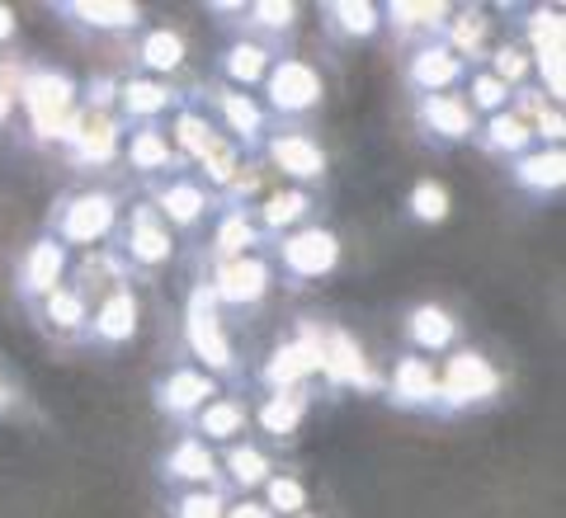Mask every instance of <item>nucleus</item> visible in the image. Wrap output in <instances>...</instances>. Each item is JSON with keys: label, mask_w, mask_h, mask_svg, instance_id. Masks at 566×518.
Returning <instances> with one entry per match:
<instances>
[{"label": "nucleus", "mask_w": 566, "mask_h": 518, "mask_svg": "<svg viewBox=\"0 0 566 518\" xmlns=\"http://www.w3.org/2000/svg\"><path fill=\"white\" fill-rule=\"evenodd\" d=\"M185 359L193 368H203L208 378L245 387V363L237 359V345L227 335V320H222L218 297L208 288V278H193L185 297Z\"/></svg>", "instance_id": "nucleus-1"}, {"label": "nucleus", "mask_w": 566, "mask_h": 518, "mask_svg": "<svg viewBox=\"0 0 566 518\" xmlns=\"http://www.w3.org/2000/svg\"><path fill=\"white\" fill-rule=\"evenodd\" d=\"M439 368V391H434V420H458V415H476L505 397V372L495 368L491 353L458 345L444 353Z\"/></svg>", "instance_id": "nucleus-2"}, {"label": "nucleus", "mask_w": 566, "mask_h": 518, "mask_svg": "<svg viewBox=\"0 0 566 518\" xmlns=\"http://www.w3.org/2000/svg\"><path fill=\"white\" fill-rule=\"evenodd\" d=\"M81 85L66 71L48 62H29L20 81V114H24V141L29 147H57V133L66 114L76 109Z\"/></svg>", "instance_id": "nucleus-3"}, {"label": "nucleus", "mask_w": 566, "mask_h": 518, "mask_svg": "<svg viewBox=\"0 0 566 518\" xmlns=\"http://www.w3.org/2000/svg\"><path fill=\"white\" fill-rule=\"evenodd\" d=\"M264 255H270L274 283H283L289 293H303L340 269V236H335L326 222H312L303 231H289V236L270 241Z\"/></svg>", "instance_id": "nucleus-4"}, {"label": "nucleus", "mask_w": 566, "mask_h": 518, "mask_svg": "<svg viewBox=\"0 0 566 518\" xmlns=\"http://www.w3.org/2000/svg\"><path fill=\"white\" fill-rule=\"evenodd\" d=\"M118 218H123V203L114 189H81V193H62L48 208L43 231L66 250H99L109 245Z\"/></svg>", "instance_id": "nucleus-5"}, {"label": "nucleus", "mask_w": 566, "mask_h": 518, "mask_svg": "<svg viewBox=\"0 0 566 518\" xmlns=\"http://www.w3.org/2000/svg\"><path fill=\"white\" fill-rule=\"evenodd\" d=\"M264 114L274 118V128L283 123H293V128H307V118L326 104V81L322 71H316L307 57H297V52H279L270 76H264Z\"/></svg>", "instance_id": "nucleus-6"}, {"label": "nucleus", "mask_w": 566, "mask_h": 518, "mask_svg": "<svg viewBox=\"0 0 566 518\" xmlns=\"http://www.w3.org/2000/svg\"><path fill=\"white\" fill-rule=\"evenodd\" d=\"M255 382L264 397H279V391H307L316 401V387H322V320H297L289 339H279L274 353L255 368Z\"/></svg>", "instance_id": "nucleus-7"}, {"label": "nucleus", "mask_w": 566, "mask_h": 518, "mask_svg": "<svg viewBox=\"0 0 566 518\" xmlns=\"http://www.w3.org/2000/svg\"><path fill=\"white\" fill-rule=\"evenodd\" d=\"M109 250L118 255L123 269H128V278H156L175 260L180 241H175V231L151 212V203H133L118 218L114 236H109Z\"/></svg>", "instance_id": "nucleus-8"}, {"label": "nucleus", "mask_w": 566, "mask_h": 518, "mask_svg": "<svg viewBox=\"0 0 566 518\" xmlns=\"http://www.w3.org/2000/svg\"><path fill=\"white\" fill-rule=\"evenodd\" d=\"M185 95L212 118V128H218L227 141H237L245 156H260V141L270 137L274 118L264 114V104L255 95L227 91V85H218V81H203V85H193V91H185Z\"/></svg>", "instance_id": "nucleus-9"}, {"label": "nucleus", "mask_w": 566, "mask_h": 518, "mask_svg": "<svg viewBox=\"0 0 566 518\" xmlns=\"http://www.w3.org/2000/svg\"><path fill=\"white\" fill-rule=\"evenodd\" d=\"M142 193H147L156 218L175 231V241L199 236V231L212 222V212H218V193H212L193 170H175V175H161V180H147Z\"/></svg>", "instance_id": "nucleus-10"}, {"label": "nucleus", "mask_w": 566, "mask_h": 518, "mask_svg": "<svg viewBox=\"0 0 566 518\" xmlns=\"http://www.w3.org/2000/svg\"><path fill=\"white\" fill-rule=\"evenodd\" d=\"M260 166L283 175L293 189H307V193L331 180V156L322 147V137L312 128H293V123L270 128V137L260 141Z\"/></svg>", "instance_id": "nucleus-11"}, {"label": "nucleus", "mask_w": 566, "mask_h": 518, "mask_svg": "<svg viewBox=\"0 0 566 518\" xmlns=\"http://www.w3.org/2000/svg\"><path fill=\"white\" fill-rule=\"evenodd\" d=\"M322 387L326 397H382V372L345 326L322 320Z\"/></svg>", "instance_id": "nucleus-12"}, {"label": "nucleus", "mask_w": 566, "mask_h": 518, "mask_svg": "<svg viewBox=\"0 0 566 518\" xmlns=\"http://www.w3.org/2000/svg\"><path fill=\"white\" fill-rule=\"evenodd\" d=\"M222 391V382L218 378H208L203 368H193L189 359H180V363H170L161 378L151 382V405H156V415H161L166 424H175L180 434H189V424H193V415L218 397Z\"/></svg>", "instance_id": "nucleus-13"}, {"label": "nucleus", "mask_w": 566, "mask_h": 518, "mask_svg": "<svg viewBox=\"0 0 566 518\" xmlns=\"http://www.w3.org/2000/svg\"><path fill=\"white\" fill-rule=\"evenodd\" d=\"M137 330H142V297L133 293V278H128V283L109 288L91 307V320H85V335H81V349H91V353H118V349L133 345Z\"/></svg>", "instance_id": "nucleus-14"}, {"label": "nucleus", "mask_w": 566, "mask_h": 518, "mask_svg": "<svg viewBox=\"0 0 566 518\" xmlns=\"http://www.w3.org/2000/svg\"><path fill=\"white\" fill-rule=\"evenodd\" d=\"M199 278H208V288L218 297L222 311H255V307H264V297L274 293V269H270V255H264V250L227 260V264H212V269Z\"/></svg>", "instance_id": "nucleus-15"}, {"label": "nucleus", "mask_w": 566, "mask_h": 518, "mask_svg": "<svg viewBox=\"0 0 566 518\" xmlns=\"http://www.w3.org/2000/svg\"><path fill=\"white\" fill-rule=\"evenodd\" d=\"M468 71L472 66L463 57H453L444 43L430 39V43H411V47H406V57H401V85L416 99H424V95H453V91H463Z\"/></svg>", "instance_id": "nucleus-16"}, {"label": "nucleus", "mask_w": 566, "mask_h": 518, "mask_svg": "<svg viewBox=\"0 0 566 518\" xmlns=\"http://www.w3.org/2000/svg\"><path fill=\"white\" fill-rule=\"evenodd\" d=\"M66 278H71V250L62 241H52L48 231H39L20 255V264H14V297L33 311L48 293H57Z\"/></svg>", "instance_id": "nucleus-17"}, {"label": "nucleus", "mask_w": 566, "mask_h": 518, "mask_svg": "<svg viewBox=\"0 0 566 518\" xmlns=\"http://www.w3.org/2000/svg\"><path fill=\"white\" fill-rule=\"evenodd\" d=\"M185 104V91H175L170 81L156 76H123L114 95V118L123 128H161V123Z\"/></svg>", "instance_id": "nucleus-18"}, {"label": "nucleus", "mask_w": 566, "mask_h": 518, "mask_svg": "<svg viewBox=\"0 0 566 518\" xmlns=\"http://www.w3.org/2000/svg\"><path fill=\"white\" fill-rule=\"evenodd\" d=\"M66 29L99 33V39H123V33L147 29V10L137 0H52L48 6Z\"/></svg>", "instance_id": "nucleus-19"}, {"label": "nucleus", "mask_w": 566, "mask_h": 518, "mask_svg": "<svg viewBox=\"0 0 566 518\" xmlns=\"http://www.w3.org/2000/svg\"><path fill=\"white\" fill-rule=\"evenodd\" d=\"M401 345L420 353V359H444V353L463 345V320L444 302H416L401 316Z\"/></svg>", "instance_id": "nucleus-20"}, {"label": "nucleus", "mask_w": 566, "mask_h": 518, "mask_svg": "<svg viewBox=\"0 0 566 518\" xmlns=\"http://www.w3.org/2000/svg\"><path fill=\"white\" fill-rule=\"evenodd\" d=\"M416 128H420V141L434 151H453L463 147V141H472L476 133V114L468 109L463 95H424L416 99Z\"/></svg>", "instance_id": "nucleus-21"}, {"label": "nucleus", "mask_w": 566, "mask_h": 518, "mask_svg": "<svg viewBox=\"0 0 566 518\" xmlns=\"http://www.w3.org/2000/svg\"><path fill=\"white\" fill-rule=\"evenodd\" d=\"M156 480H161V486H170V490L222 486L218 448H208V443L193 438V434H180L161 457H156Z\"/></svg>", "instance_id": "nucleus-22"}, {"label": "nucleus", "mask_w": 566, "mask_h": 518, "mask_svg": "<svg viewBox=\"0 0 566 518\" xmlns=\"http://www.w3.org/2000/svg\"><path fill=\"white\" fill-rule=\"evenodd\" d=\"M434 391H439V368L434 359H420V353H397V363L382 378V397L401 415H434Z\"/></svg>", "instance_id": "nucleus-23"}, {"label": "nucleus", "mask_w": 566, "mask_h": 518, "mask_svg": "<svg viewBox=\"0 0 566 518\" xmlns=\"http://www.w3.org/2000/svg\"><path fill=\"white\" fill-rule=\"evenodd\" d=\"M251 218L260 226V236L264 245L279 241V236H289V231H303L312 226L316 218H322V199L307 189H293V184H283L274 193H260V203L251 208Z\"/></svg>", "instance_id": "nucleus-24"}, {"label": "nucleus", "mask_w": 566, "mask_h": 518, "mask_svg": "<svg viewBox=\"0 0 566 518\" xmlns=\"http://www.w3.org/2000/svg\"><path fill=\"white\" fill-rule=\"evenodd\" d=\"M118 151H123V123L114 114H85L81 133L62 147L66 166L81 175H99V170L118 166Z\"/></svg>", "instance_id": "nucleus-25"}, {"label": "nucleus", "mask_w": 566, "mask_h": 518, "mask_svg": "<svg viewBox=\"0 0 566 518\" xmlns=\"http://www.w3.org/2000/svg\"><path fill=\"white\" fill-rule=\"evenodd\" d=\"M279 52L274 47H264L255 39H227L218 47V57H212V81L227 85V91H260L264 76H270V66H274Z\"/></svg>", "instance_id": "nucleus-26"}, {"label": "nucleus", "mask_w": 566, "mask_h": 518, "mask_svg": "<svg viewBox=\"0 0 566 518\" xmlns=\"http://www.w3.org/2000/svg\"><path fill=\"white\" fill-rule=\"evenodd\" d=\"M29 316H33V326H39V330L52 339V345H81L85 320H91V297H85L76 283L66 278L62 288L48 293Z\"/></svg>", "instance_id": "nucleus-27"}, {"label": "nucleus", "mask_w": 566, "mask_h": 518, "mask_svg": "<svg viewBox=\"0 0 566 518\" xmlns=\"http://www.w3.org/2000/svg\"><path fill=\"white\" fill-rule=\"evenodd\" d=\"M264 250V236L251 218V208H237V203H218L212 212V236H208V250H203V264H227V260H241V255H255Z\"/></svg>", "instance_id": "nucleus-28"}, {"label": "nucleus", "mask_w": 566, "mask_h": 518, "mask_svg": "<svg viewBox=\"0 0 566 518\" xmlns=\"http://www.w3.org/2000/svg\"><path fill=\"white\" fill-rule=\"evenodd\" d=\"M316 20H322V33L335 47H354L382 33V6L378 0H322Z\"/></svg>", "instance_id": "nucleus-29"}, {"label": "nucleus", "mask_w": 566, "mask_h": 518, "mask_svg": "<svg viewBox=\"0 0 566 518\" xmlns=\"http://www.w3.org/2000/svg\"><path fill=\"white\" fill-rule=\"evenodd\" d=\"M118 160L128 166L133 175H142V184L147 180H161V175H175V170H189L180 156H175V141L161 128H123V151Z\"/></svg>", "instance_id": "nucleus-30"}, {"label": "nucleus", "mask_w": 566, "mask_h": 518, "mask_svg": "<svg viewBox=\"0 0 566 518\" xmlns=\"http://www.w3.org/2000/svg\"><path fill=\"white\" fill-rule=\"evenodd\" d=\"M218 472H222V490L232 495V499H251L264 480H270L274 472V457L270 448H264L260 438H237V443H227L222 457H218Z\"/></svg>", "instance_id": "nucleus-31"}, {"label": "nucleus", "mask_w": 566, "mask_h": 518, "mask_svg": "<svg viewBox=\"0 0 566 518\" xmlns=\"http://www.w3.org/2000/svg\"><path fill=\"white\" fill-rule=\"evenodd\" d=\"M505 170H510V184H515L524 199L547 203L566 189V151L562 147H534L515 160H505Z\"/></svg>", "instance_id": "nucleus-32"}, {"label": "nucleus", "mask_w": 566, "mask_h": 518, "mask_svg": "<svg viewBox=\"0 0 566 518\" xmlns=\"http://www.w3.org/2000/svg\"><path fill=\"white\" fill-rule=\"evenodd\" d=\"M193 438H203L208 448H227V443H237L251 434V401L237 397V391H218L199 415L189 424Z\"/></svg>", "instance_id": "nucleus-33"}, {"label": "nucleus", "mask_w": 566, "mask_h": 518, "mask_svg": "<svg viewBox=\"0 0 566 518\" xmlns=\"http://www.w3.org/2000/svg\"><path fill=\"white\" fill-rule=\"evenodd\" d=\"M453 14L449 0H387L382 6V29H392V39L401 47L411 43H430L439 39V29Z\"/></svg>", "instance_id": "nucleus-34"}, {"label": "nucleus", "mask_w": 566, "mask_h": 518, "mask_svg": "<svg viewBox=\"0 0 566 518\" xmlns=\"http://www.w3.org/2000/svg\"><path fill=\"white\" fill-rule=\"evenodd\" d=\"M297 20H303V6H297V0H245L241 29L232 39H255V43L279 52L283 39H293Z\"/></svg>", "instance_id": "nucleus-35"}, {"label": "nucleus", "mask_w": 566, "mask_h": 518, "mask_svg": "<svg viewBox=\"0 0 566 518\" xmlns=\"http://www.w3.org/2000/svg\"><path fill=\"white\" fill-rule=\"evenodd\" d=\"M312 397L307 391H279V397H260L251 405V424L260 429L270 443H293L297 429H303V420L312 415Z\"/></svg>", "instance_id": "nucleus-36"}, {"label": "nucleus", "mask_w": 566, "mask_h": 518, "mask_svg": "<svg viewBox=\"0 0 566 518\" xmlns=\"http://www.w3.org/2000/svg\"><path fill=\"white\" fill-rule=\"evenodd\" d=\"M189 62V47L175 29H142L133 33V66L137 76H156V81H170L175 71H185Z\"/></svg>", "instance_id": "nucleus-37"}, {"label": "nucleus", "mask_w": 566, "mask_h": 518, "mask_svg": "<svg viewBox=\"0 0 566 518\" xmlns=\"http://www.w3.org/2000/svg\"><path fill=\"white\" fill-rule=\"evenodd\" d=\"M472 147L482 151V156H491V160H515V156H524V151H534L538 141H534V128H528L524 118H515V114L505 109V114L476 123Z\"/></svg>", "instance_id": "nucleus-38"}, {"label": "nucleus", "mask_w": 566, "mask_h": 518, "mask_svg": "<svg viewBox=\"0 0 566 518\" xmlns=\"http://www.w3.org/2000/svg\"><path fill=\"white\" fill-rule=\"evenodd\" d=\"M439 43H444L453 57H463L468 66H482V57L491 52V20L472 6H453L444 29H439Z\"/></svg>", "instance_id": "nucleus-39"}, {"label": "nucleus", "mask_w": 566, "mask_h": 518, "mask_svg": "<svg viewBox=\"0 0 566 518\" xmlns=\"http://www.w3.org/2000/svg\"><path fill=\"white\" fill-rule=\"evenodd\" d=\"M528 57L538 52H566V20H562V6H524L515 10V33H510Z\"/></svg>", "instance_id": "nucleus-40"}, {"label": "nucleus", "mask_w": 566, "mask_h": 518, "mask_svg": "<svg viewBox=\"0 0 566 518\" xmlns=\"http://www.w3.org/2000/svg\"><path fill=\"white\" fill-rule=\"evenodd\" d=\"M260 505L270 509L274 518H297V514H307L312 509V490H307V480L297 476V472H289V467H274L270 472V480L260 486Z\"/></svg>", "instance_id": "nucleus-41"}, {"label": "nucleus", "mask_w": 566, "mask_h": 518, "mask_svg": "<svg viewBox=\"0 0 566 518\" xmlns=\"http://www.w3.org/2000/svg\"><path fill=\"white\" fill-rule=\"evenodd\" d=\"M458 95L468 99V109L476 114V123H482V118L505 114V109H510V95H515V91H505V85L495 81L486 66H472V71H468V81H463V91H458Z\"/></svg>", "instance_id": "nucleus-42"}, {"label": "nucleus", "mask_w": 566, "mask_h": 518, "mask_svg": "<svg viewBox=\"0 0 566 518\" xmlns=\"http://www.w3.org/2000/svg\"><path fill=\"white\" fill-rule=\"evenodd\" d=\"M482 66L505 85V91H524V85H534V62H528V52L515 39L495 43L486 57H482Z\"/></svg>", "instance_id": "nucleus-43"}, {"label": "nucleus", "mask_w": 566, "mask_h": 518, "mask_svg": "<svg viewBox=\"0 0 566 518\" xmlns=\"http://www.w3.org/2000/svg\"><path fill=\"white\" fill-rule=\"evenodd\" d=\"M449 212H453V199L439 180H416L411 193H406V218L416 226H439V222H449Z\"/></svg>", "instance_id": "nucleus-44"}, {"label": "nucleus", "mask_w": 566, "mask_h": 518, "mask_svg": "<svg viewBox=\"0 0 566 518\" xmlns=\"http://www.w3.org/2000/svg\"><path fill=\"white\" fill-rule=\"evenodd\" d=\"M232 495L222 486H203V490H170L166 499V518H227Z\"/></svg>", "instance_id": "nucleus-45"}, {"label": "nucleus", "mask_w": 566, "mask_h": 518, "mask_svg": "<svg viewBox=\"0 0 566 518\" xmlns=\"http://www.w3.org/2000/svg\"><path fill=\"white\" fill-rule=\"evenodd\" d=\"M241 160H245V151L237 147V141H227V137H218V147H212L208 156H199L193 160V175H199V180L212 189V193H222L227 184H232V175L241 170Z\"/></svg>", "instance_id": "nucleus-46"}, {"label": "nucleus", "mask_w": 566, "mask_h": 518, "mask_svg": "<svg viewBox=\"0 0 566 518\" xmlns=\"http://www.w3.org/2000/svg\"><path fill=\"white\" fill-rule=\"evenodd\" d=\"M24 57L20 52H6L0 57V133L14 123V114H20V81H24Z\"/></svg>", "instance_id": "nucleus-47"}, {"label": "nucleus", "mask_w": 566, "mask_h": 518, "mask_svg": "<svg viewBox=\"0 0 566 518\" xmlns=\"http://www.w3.org/2000/svg\"><path fill=\"white\" fill-rule=\"evenodd\" d=\"M14 43H20V14H14L6 0H0V57L14 52Z\"/></svg>", "instance_id": "nucleus-48"}, {"label": "nucleus", "mask_w": 566, "mask_h": 518, "mask_svg": "<svg viewBox=\"0 0 566 518\" xmlns=\"http://www.w3.org/2000/svg\"><path fill=\"white\" fill-rule=\"evenodd\" d=\"M227 518H274V514L264 509L260 499H232V505H227Z\"/></svg>", "instance_id": "nucleus-49"}, {"label": "nucleus", "mask_w": 566, "mask_h": 518, "mask_svg": "<svg viewBox=\"0 0 566 518\" xmlns=\"http://www.w3.org/2000/svg\"><path fill=\"white\" fill-rule=\"evenodd\" d=\"M14 405H20V387H14L6 372H0V415H6V410H14Z\"/></svg>", "instance_id": "nucleus-50"}, {"label": "nucleus", "mask_w": 566, "mask_h": 518, "mask_svg": "<svg viewBox=\"0 0 566 518\" xmlns=\"http://www.w3.org/2000/svg\"><path fill=\"white\" fill-rule=\"evenodd\" d=\"M297 518H316V514H312V509H307V514H297Z\"/></svg>", "instance_id": "nucleus-51"}]
</instances>
